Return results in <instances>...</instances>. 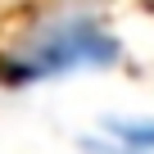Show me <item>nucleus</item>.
<instances>
[{"mask_svg":"<svg viewBox=\"0 0 154 154\" xmlns=\"http://www.w3.org/2000/svg\"><path fill=\"white\" fill-rule=\"evenodd\" d=\"M127 63V41L100 0H41L0 32V86L32 91L68 77L113 72Z\"/></svg>","mask_w":154,"mask_h":154,"instance_id":"1","label":"nucleus"},{"mask_svg":"<svg viewBox=\"0 0 154 154\" xmlns=\"http://www.w3.org/2000/svg\"><path fill=\"white\" fill-rule=\"evenodd\" d=\"M95 127L109 136V140H118L127 154H154V113H100L95 118Z\"/></svg>","mask_w":154,"mask_h":154,"instance_id":"2","label":"nucleus"},{"mask_svg":"<svg viewBox=\"0 0 154 154\" xmlns=\"http://www.w3.org/2000/svg\"><path fill=\"white\" fill-rule=\"evenodd\" d=\"M72 145H77V154H127V149H122L118 140H109L100 127H86V131L77 136Z\"/></svg>","mask_w":154,"mask_h":154,"instance_id":"3","label":"nucleus"}]
</instances>
